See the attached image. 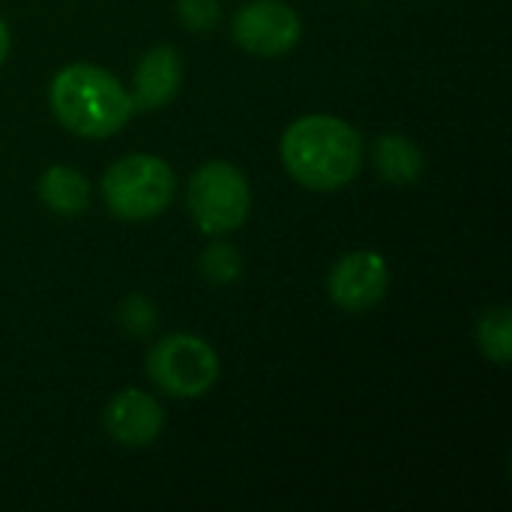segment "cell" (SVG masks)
Listing matches in <instances>:
<instances>
[{"label":"cell","mask_w":512,"mask_h":512,"mask_svg":"<svg viewBox=\"0 0 512 512\" xmlns=\"http://www.w3.org/2000/svg\"><path fill=\"white\" fill-rule=\"evenodd\" d=\"M231 36L255 57H282L300 42L303 21L285 0H249L234 12Z\"/></svg>","instance_id":"8992f818"},{"label":"cell","mask_w":512,"mask_h":512,"mask_svg":"<svg viewBox=\"0 0 512 512\" xmlns=\"http://www.w3.org/2000/svg\"><path fill=\"white\" fill-rule=\"evenodd\" d=\"M372 162H375V171L381 174L384 183H393V186H411L420 180L423 174V150L405 138V135H396V132H384L375 138L372 144Z\"/></svg>","instance_id":"30bf717a"},{"label":"cell","mask_w":512,"mask_h":512,"mask_svg":"<svg viewBox=\"0 0 512 512\" xmlns=\"http://www.w3.org/2000/svg\"><path fill=\"white\" fill-rule=\"evenodd\" d=\"M390 288V267L381 252L357 249L342 255L327 273L330 300L342 312H369L375 309Z\"/></svg>","instance_id":"52a82bcc"},{"label":"cell","mask_w":512,"mask_h":512,"mask_svg":"<svg viewBox=\"0 0 512 512\" xmlns=\"http://www.w3.org/2000/svg\"><path fill=\"white\" fill-rule=\"evenodd\" d=\"M183 87V60L177 48L156 45L141 54L132 78V105L135 111H159L174 102Z\"/></svg>","instance_id":"9c48e42d"},{"label":"cell","mask_w":512,"mask_h":512,"mask_svg":"<svg viewBox=\"0 0 512 512\" xmlns=\"http://www.w3.org/2000/svg\"><path fill=\"white\" fill-rule=\"evenodd\" d=\"M285 171L312 192H336L363 168V135L342 117L306 114L282 132Z\"/></svg>","instance_id":"6da1fadb"},{"label":"cell","mask_w":512,"mask_h":512,"mask_svg":"<svg viewBox=\"0 0 512 512\" xmlns=\"http://www.w3.org/2000/svg\"><path fill=\"white\" fill-rule=\"evenodd\" d=\"M102 426L114 444L141 450V447L156 444V438L162 435L165 411L153 396L129 387V390H120L111 396V402L105 405V414H102Z\"/></svg>","instance_id":"ba28073f"},{"label":"cell","mask_w":512,"mask_h":512,"mask_svg":"<svg viewBox=\"0 0 512 512\" xmlns=\"http://www.w3.org/2000/svg\"><path fill=\"white\" fill-rule=\"evenodd\" d=\"M48 105L63 129L90 141L117 135L135 114L132 93L123 81L93 63L63 66L51 78Z\"/></svg>","instance_id":"7a4b0ae2"},{"label":"cell","mask_w":512,"mask_h":512,"mask_svg":"<svg viewBox=\"0 0 512 512\" xmlns=\"http://www.w3.org/2000/svg\"><path fill=\"white\" fill-rule=\"evenodd\" d=\"M117 321H120L123 333H129V336H147V333L156 330L159 312H156V306L144 294H129L120 303V309H117Z\"/></svg>","instance_id":"5bb4252c"},{"label":"cell","mask_w":512,"mask_h":512,"mask_svg":"<svg viewBox=\"0 0 512 512\" xmlns=\"http://www.w3.org/2000/svg\"><path fill=\"white\" fill-rule=\"evenodd\" d=\"M198 270L207 282L213 285H231L240 279L243 273V255L237 252V246L225 243V240H213L201 258H198Z\"/></svg>","instance_id":"4fadbf2b"},{"label":"cell","mask_w":512,"mask_h":512,"mask_svg":"<svg viewBox=\"0 0 512 512\" xmlns=\"http://www.w3.org/2000/svg\"><path fill=\"white\" fill-rule=\"evenodd\" d=\"M147 378L174 399H201L219 381V354L192 333H171L147 351Z\"/></svg>","instance_id":"5b68a950"},{"label":"cell","mask_w":512,"mask_h":512,"mask_svg":"<svg viewBox=\"0 0 512 512\" xmlns=\"http://www.w3.org/2000/svg\"><path fill=\"white\" fill-rule=\"evenodd\" d=\"M477 345L486 360L507 366L512 357V312L510 306H492L477 324Z\"/></svg>","instance_id":"7c38bea8"},{"label":"cell","mask_w":512,"mask_h":512,"mask_svg":"<svg viewBox=\"0 0 512 512\" xmlns=\"http://www.w3.org/2000/svg\"><path fill=\"white\" fill-rule=\"evenodd\" d=\"M186 207L198 231L210 237H225L249 219V210H252L249 180L231 162H222V159L204 162L189 177Z\"/></svg>","instance_id":"277c9868"},{"label":"cell","mask_w":512,"mask_h":512,"mask_svg":"<svg viewBox=\"0 0 512 512\" xmlns=\"http://www.w3.org/2000/svg\"><path fill=\"white\" fill-rule=\"evenodd\" d=\"M177 18L192 33H210L222 18V6L219 0H177Z\"/></svg>","instance_id":"9a60e30c"},{"label":"cell","mask_w":512,"mask_h":512,"mask_svg":"<svg viewBox=\"0 0 512 512\" xmlns=\"http://www.w3.org/2000/svg\"><path fill=\"white\" fill-rule=\"evenodd\" d=\"M177 192L171 165L150 153H129L117 159L102 177V198L123 222H147L168 210Z\"/></svg>","instance_id":"3957f363"},{"label":"cell","mask_w":512,"mask_h":512,"mask_svg":"<svg viewBox=\"0 0 512 512\" xmlns=\"http://www.w3.org/2000/svg\"><path fill=\"white\" fill-rule=\"evenodd\" d=\"M9 27H6V21L0 18V66H3V60L9 57Z\"/></svg>","instance_id":"2e32d148"},{"label":"cell","mask_w":512,"mask_h":512,"mask_svg":"<svg viewBox=\"0 0 512 512\" xmlns=\"http://www.w3.org/2000/svg\"><path fill=\"white\" fill-rule=\"evenodd\" d=\"M39 201L57 216H78L90 207V180L72 165H51L36 183Z\"/></svg>","instance_id":"8fae6325"}]
</instances>
